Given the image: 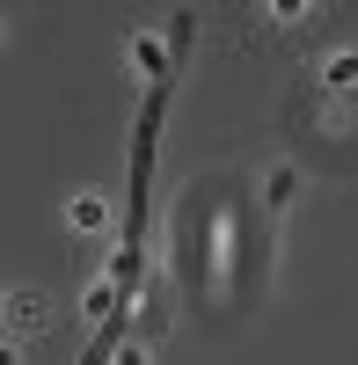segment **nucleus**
Here are the masks:
<instances>
[{"label": "nucleus", "instance_id": "nucleus-1", "mask_svg": "<svg viewBox=\"0 0 358 365\" xmlns=\"http://www.w3.org/2000/svg\"><path fill=\"white\" fill-rule=\"evenodd\" d=\"M44 322H51V299H44L37 285H29V292L15 285V292H8V329L22 336V329H44Z\"/></svg>", "mask_w": 358, "mask_h": 365}, {"label": "nucleus", "instance_id": "nucleus-2", "mask_svg": "<svg viewBox=\"0 0 358 365\" xmlns=\"http://www.w3.org/2000/svg\"><path fill=\"white\" fill-rule=\"evenodd\" d=\"M322 88H337V96H358V44H344V51L322 58Z\"/></svg>", "mask_w": 358, "mask_h": 365}, {"label": "nucleus", "instance_id": "nucleus-3", "mask_svg": "<svg viewBox=\"0 0 358 365\" xmlns=\"http://www.w3.org/2000/svg\"><path fill=\"white\" fill-rule=\"evenodd\" d=\"M103 220H110V205H103L96 190H81V197H66V227H73V234H103Z\"/></svg>", "mask_w": 358, "mask_h": 365}, {"label": "nucleus", "instance_id": "nucleus-4", "mask_svg": "<svg viewBox=\"0 0 358 365\" xmlns=\"http://www.w3.org/2000/svg\"><path fill=\"white\" fill-rule=\"evenodd\" d=\"M132 66H139V73H154V66H161V51L146 44V37H132Z\"/></svg>", "mask_w": 358, "mask_h": 365}, {"label": "nucleus", "instance_id": "nucleus-5", "mask_svg": "<svg viewBox=\"0 0 358 365\" xmlns=\"http://www.w3.org/2000/svg\"><path fill=\"white\" fill-rule=\"evenodd\" d=\"M263 190H271V205H285V197H292V168H271V182H263Z\"/></svg>", "mask_w": 358, "mask_h": 365}, {"label": "nucleus", "instance_id": "nucleus-6", "mask_svg": "<svg viewBox=\"0 0 358 365\" xmlns=\"http://www.w3.org/2000/svg\"><path fill=\"white\" fill-rule=\"evenodd\" d=\"M117 365H146V351H125V358H117Z\"/></svg>", "mask_w": 358, "mask_h": 365}]
</instances>
